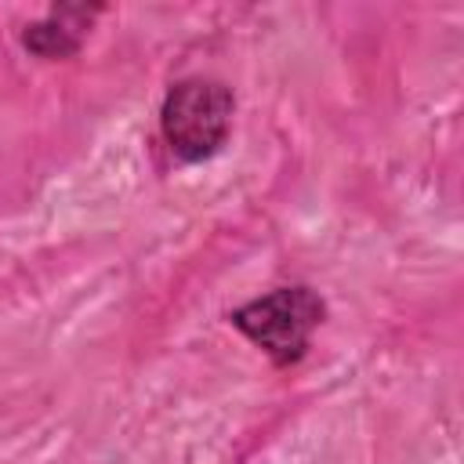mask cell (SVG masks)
Segmentation results:
<instances>
[{
  "label": "cell",
  "mask_w": 464,
  "mask_h": 464,
  "mask_svg": "<svg viewBox=\"0 0 464 464\" xmlns=\"http://www.w3.org/2000/svg\"><path fill=\"white\" fill-rule=\"evenodd\" d=\"M236 91L207 72L170 83L160 105V138L178 163H203L218 156L232 134Z\"/></svg>",
  "instance_id": "cell-1"
},
{
  "label": "cell",
  "mask_w": 464,
  "mask_h": 464,
  "mask_svg": "<svg viewBox=\"0 0 464 464\" xmlns=\"http://www.w3.org/2000/svg\"><path fill=\"white\" fill-rule=\"evenodd\" d=\"M102 4H51L36 22L22 25V47L44 62H65L80 54Z\"/></svg>",
  "instance_id": "cell-3"
},
{
  "label": "cell",
  "mask_w": 464,
  "mask_h": 464,
  "mask_svg": "<svg viewBox=\"0 0 464 464\" xmlns=\"http://www.w3.org/2000/svg\"><path fill=\"white\" fill-rule=\"evenodd\" d=\"M323 319L326 301L308 283L276 286L228 312V326L239 330L254 348H261L279 370H290L308 355L312 334L323 326Z\"/></svg>",
  "instance_id": "cell-2"
}]
</instances>
